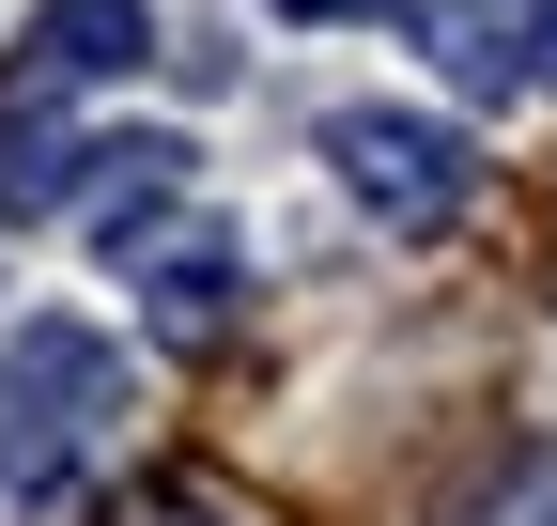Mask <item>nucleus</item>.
Here are the masks:
<instances>
[{
  "instance_id": "obj_6",
  "label": "nucleus",
  "mask_w": 557,
  "mask_h": 526,
  "mask_svg": "<svg viewBox=\"0 0 557 526\" xmlns=\"http://www.w3.org/2000/svg\"><path fill=\"white\" fill-rule=\"evenodd\" d=\"M78 171H94V155L47 124V78L0 93V217H62V202H78Z\"/></svg>"
},
{
  "instance_id": "obj_9",
  "label": "nucleus",
  "mask_w": 557,
  "mask_h": 526,
  "mask_svg": "<svg viewBox=\"0 0 557 526\" xmlns=\"http://www.w3.org/2000/svg\"><path fill=\"white\" fill-rule=\"evenodd\" d=\"M542 78H557V0H542Z\"/></svg>"
},
{
  "instance_id": "obj_4",
  "label": "nucleus",
  "mask_w": 557,
  "mask_h": 526,
  "mask_svg": "<svg viewBox=\"0 0 557 526\" xmlns=\"http://www.w3.org/2000/svg\"><path fill=\"white\" fill-rule=\"evenodd\" d=\"M139 325H156V341H233V248L171 233L156 263H139Z\"/></svg>"
},
{
  "instance_id": "obj_3",
  "label": "nucleus",
  "mask_w": 557,
  "mask_h": 526,
  "mask_svg": "<svg viewBox=\"0 0 557 526\" xmlns=\"http://www.w3.org/2000/svg\"><path fill=\"white\" fill-rule=\"evenodd\" d=\"M434 62H449V93H527L542 78V0H434Z\"/></svg>"
},
{
  "instance_id": "obj_5",
  "label": "nucleus",
  "mask_w": 557,
  "mask_h": 526,
  "mask_svg": "<svg viewBox=\"0 0 557 526\" xmlns=\"http://www.w3.org/2000/svg\"><path fill=\"white\" fill-rule=\"evenodd\" d=\"M139 62H156L139 0H47L32 16V78H139Z\"/></svg>"
},
{
  "instance_id": "obj_1",
  "label": "nucleus",
  "mask_w": 557,
  "mask_h": 526,
  "mask_svg": "<svg viewBox=\"0 0 557 526\" xmlns=\"http://www.w3.org/2000/svg\"><path fill=\"white\" fill-rule=\"evenodd\" d=\"M124 418V341L109 325H16V341H0V496L16 511H47L62 480L94 465V434Z\"/></svg>"
},
{
  "instance_id": "obj_7",
  "label": "nucleus",
  "mask_w": 557,
  "mask_h": 526,
  "mask_svg": "<svg viewBox=\"0 0 557 526\" xmlns=\"http://www.w3.org/2000/svg\"><path fill=\"white\" fill-rule=\"evenodd\" d=\"M465 526H557V434H542V449H511V465L465 496Z\"/></svg>"
},
{
  "instance_id": "obj_8",
  "label": "nucleus",
  "mask_w": 557,
  "mask_h": 526,
  "mask_svg": "<svg viewBox=\"0 0 557 526\" xmlns=\"http://www.w3.org/2000/svg\"><path fill=\"white\" fill-rule=\"evenodd\" d=\"M263 16H418V0H263Z\"/></svg>"
},
{
  "instance_id": "obj_2",
  "label": "nucleus",
  "mask_w": 557,
  "mask_h": 526,
  "mask_svg": "<svg viewBox=\"0 0 557 526\" xmlns=\"http://www.w3.org/2000/svg\"><path fill=\"white\" fill-rule=\"evenodd\" d=\"M325 171L357 186L387 233H449L465 186H480V155L449 140V124H418V109H341V124H325Z\"/></svg>"
}]
</instances>
